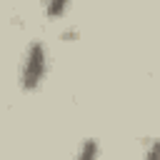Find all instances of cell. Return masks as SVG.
Instances as JSON below:
<instances>
[{"label": "cell", "mask_w": 160, "mask_h": 160, "mask_svg": "<svg viewBox=\"0 0 160 160\" xmlns=\"http://www.w3.org/2000/svg\"><path fill=\"white\" fill-rule=\"evenodd\" d=\"M45 72H48V50L40 40H32L20 65V88L28 92L38 90L45 80Z\"/></svg>", "instance_id": "1"}, {"label": "cell", "mask_w": 160, "mask_h": 160, "mask_svg": "<svg viewBox=\"0 0 160 160\" xmlns=\"http://www.w3.org/2000/svg\"><path fill=\"white\" fill-rule=\"evenodd\" d=\"M145 155H148V158H158V155H160V138H158V140H152V145L145 150Z\"/></svg>", "instance_id": "4"}, {"label": "cell", "mask_w": 160, "mask_h": 160, "mask_svg": "<svg viewBox=\"0 0 160 160\" xmlns=\"http://www.w3.org/2000/svg\"><path fill=\"white\" fill-rule=\"evenodd\" d=\"M68 5H70V0H45V15L50 20H58L65 15Z\"/></svg>", "instance_id": "2"}, {"label": "cell", "mask_w": 160, "mask_h": 160, "mask_svg": "<svg viewBox=\"0 0 160 160\" xmlns=\"http://www.w3.org/2000/svg\"><path fill=\"white\" fill-rule=\"evenodd\" d=\"M100 155V148L95 140H82V145L78 148V158H95Z\"/></svg>", "instance_id": "3"}]
</instances>
